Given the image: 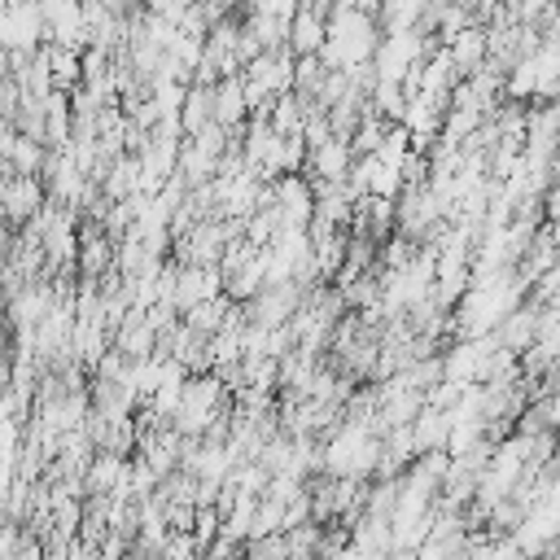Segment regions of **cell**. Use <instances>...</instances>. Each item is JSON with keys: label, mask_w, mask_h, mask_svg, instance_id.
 Returning <instances> with one entry per match:
<instances>
[{"label": "cell", "mask_w": 560, "mask_h": 560, "mask_svg": "<svg viewBox=\"0 0 560 560\" xmlns=\"http://www.w3.org/2000/svg\"><path fill=\"white\" fill-rule=\"evenodd\" d=\"M381 48V26H376V9L372 4H332L328 13V39L319 48V61L337 74L372 66Z\"/></svg>", "instance_id": "6da1fadb"}, {"label": "cell", "mask_w": 560, "mask_h": 560, "mask_svg": "<svg viewBox=\"0 0 560 560\" xmlns=\"http://www.w3.org/2000/svg\"><path fill=\"white\" fill-rule=\"evenodd\" d=\"M381 455H385V438L363 424V420H341L328 442H324V472L328 477H350V481H363L381 468Z\"/></svg>", "instance_id": "7a4b0ae2"}, {"label": "cell", "mask_w": 560, "mask_h": 560, "mask_svg": "<svg viewBox=\"0 0 560 560\" xmlns=\"http://www.w3.org/2000/svg\"><path fill=\"white\" fill-rule=\"evenodd\" d=\"M223 381L214 376V372H201V376H188L184 381V398H179V411H175V420H171V429L179 433V438H206L214 424H223L228 420V411H223Z\"/></svg>", "instance_id": "3957f363"}, {"label": "cell", "mask_w": 560, "mask_h": 560, "mask_svg": "<svg viewBox=\"0 0 560 560\" xmlns=\"http://www.w3.org/2000/svg\"><path fill=\"white\" fill-rule=\"evenodd\" d=\"M494 359H499V341H494V337L455 341V346L442 354V381H451V385H459V389H468V385H490Z\"/></svg>", "instance_id": "277c9868"}, {"label": "cell", "mask_w": 560, "mask_h": 560, "mask_svg": "<svg viewBox=\"0 0 560 560\" xmlns=\"http://www.w3.org/2000/svg\"><path fill=\"white\" fill-rule=\"evenodd\" d=\"M48 44V26L39 4H0V48L4 52H39Z\"/></svg>", "instance_id": "5b68a950"}, {"label": "cell", "mask_w": 560, "mask_h": 560, "mask_svg": "<svg viewBox=\"0 0 560 560\" xmlns=\"http://www.w3.org/2000/svg\"><path fill=\"white\" fill-rule=\"evenodd\" d=\"M271 188H276V206L271 210L280 214V228L311 232V223H315V188H311V179L306 175H284Z\"/></svg>", "instance_id": "8992f818"}, {"label": "cell", "mask_w": 560, "mask_h": 560, "mask_svg": "<svg viewBox=\"0 0 560 560\" xmlns=\"http://www.w3.org/2000/svg\"><path fill=\"white\" fill-rule=\"evenodd\" d=\"M44 206H48L44 179H35V175H9L4 171V179H0V210H4L9 223H31Z\"/></svg>", "instance_id": "52a82bcc"}, {"label": "cell", "mask_w": 560, "mask_h": 560, "mask_svg": "<svg viewBox=\"0 0 560 560\" xmlns=\"http://www.w3.org/2000/svg\"><path fill=\"white\" fill-rule=\"evenodd\" d=\"M350 166H354V149H350V140H324V144H315L311 153H306V179L311 184H346L350 179Z\"/></svg>", "instance_id": "ba28073f"}, {"label": "cell", "mask_w": 560, "mask_h": 560, "mask_svg": "<svg viewBox=\"0 0 560 560\" xmlns=\"http://www.w3.org/2000/svg\"><path fill=\"white\" fill-rule=\"evenodd\" d=\"M442 48H446V57H451V66H455L459 79H468V74H477V70L490 66V31L477 26V22L464 26L459 35H451Z\"/></svg>", "instance_id": "9c48e42d"}, {"label": "cell", "mask_w": 560, "mask_h": 560, "mask_svg": "<svg viewBox=\"0 0 560 560\" xmlns=\"http://www.w3.org/2000/svg\"><path fill=\"white\" fill-rule=\"evenodd\" d=\"M210 298H223V271L219 267H188L179 262V276H175V311H192Z\"/></svg>", "instance_id": "30bf717a"}, {"label": "cell", "mask_w": 560, "mask_h": 560, "mask_svg": "<svg viewBox=\"0 0 560 560\" xmlns=\"http://www.w3.org/2000/svg\"><path fill=\"white\" fill-rule=\"evenodd\" d=\"M328 4H298V18L289 26V52L293 57H319L328 39Z\"/></svg>", "instance_id": "8fae6325"}, {"label": "cell", "mask_w": 560, "mask_h": 560, "mask_svg": "<svg viewBox=\"0 0 560 560\" xmlns=\"http://www.w3.org/2000/svg\"><path fill=\"white\" fill-rule=\"evenodd\" d=\"M214 122H219L223 131H232V136L249 122V105H245L241 74H232V79H219V83H214Z\"/></svg>", "instance_id": "7c38bea8"}, {"label": "cell", "mask_w": 560, "mask_h": 560, "mask_svg": "<svg viewBox=\"0 0 560 560\" xmlns=\"http://www.w3.org/2000/svg\"><path fill=\"white\" fill-rule=\"evenodd\" d=\"M232 311H236V302L223 293V298H210V302H201V306L184 311V319H179V324H184V328H192L197 337H206V341H210V337H214V332H219V328L232 319Z\"/></svg>", "instance_id": "4fadbf2b"}, {"label": "cell", "mask_w": 560, "mask_h": 560, "mask_svg": "<svg viewBox=\"0 0 560 560\" xmlns=\"http://www.w3.org/2000/svg\"><path fill=\"white\" fill-rule=\"evenodd\" d=\"M44 52H48V70H52V88L57 92L83 88V52L61 48V44H44Z\"/></svg>", "instance_id": "5bb4252c"}, {"label": "cell", "mask_w": 560, "mask_h": 560, "mask_svg": "<svg viewBox=\"0 0 560 560\" xmlns=\"http://www.w3.org/2000/svg\"><path fill=\"white\" fill-rule=\"evenodd\" d=\"M214 122V88H188V101H184V109H179V127H184V136L192 140V136H201L206 127Z\"/></svg>", "instance_id": "9a60e30c"}, {"label": "cell", "mask_w": 560, "mask_h": 560, "mask_svg": "<svg viewBox=\"0 0 560 560\" xmlns=\"http://www.w3.org/2000/svg\"><path fill=\"white\" fill-rule=\"evenodd\" d=\"M22 109V88L18 79H0V122H13Z\"/></svg>", "instance_id": "2e32d148"}, {"label": "cell", "mask_w": 560, "mask_h": 560, "mask_svg": "<svg viewBox=\"0 0 560 560\" xmlns=\"http://www.w3.org/2000/svg\"><path fill=\"white\" fill-rule=\"evenodd\" d=\"M13 354V328L0 319V359H9Z\"/></svg>", "instance_id": "e0dca14e"}, {"label": "cell", "mask_w": 560, "mask_h": 560, "mask_svg": "<svg viewBox=\"0 0 560 560\" xmlns=\"http://www.w3.org/2000/svg\"><path fill=\"white\" fill-rule=\"evenodd\" d=\"M556 451H560V429H556Z\"/></svg>", "instance_id": "ac0fdd59"}, {"label": "cell", "mask_w": 560, "mask_h": 560, "mask_svg": "<svg viewBox=\"0 0 560 560\" xmlns=\"http://www.w3.org/2000/svg\"><path fill=\"white\" fill-rule=\"evenodd\" d=\"M92 560H101V556H96V551H92Z\"/></svg>", "instance_id": "d6986e66"}]
</instances>
